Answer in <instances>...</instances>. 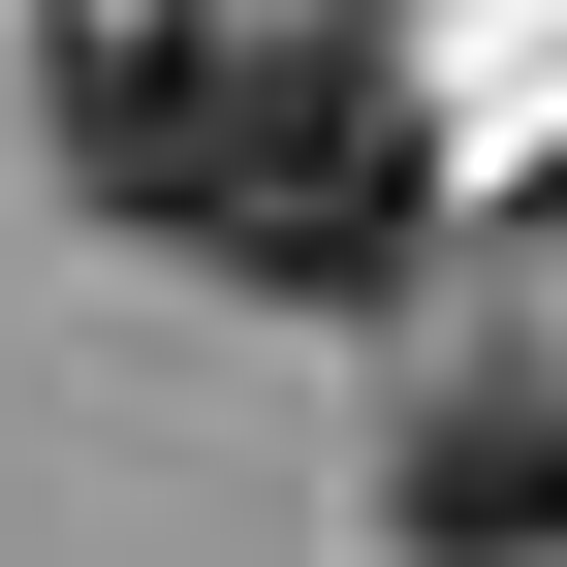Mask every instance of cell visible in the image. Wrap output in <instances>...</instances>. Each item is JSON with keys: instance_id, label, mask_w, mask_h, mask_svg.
I'll list each match as a JSON object with an SVG mask.
<instances>
[{"instance_id": "7a4b0ae2", "label": "cell", "mask_w": 567, "mask_h": 567, "mask_svg": "<svg viewBox=\"0 0 567 567\" xmlns=\"http://www.w3.org/2000/svg\"><path fill=\"white\" fill-rule=\"evenodd\" d=\"M379 567H567V379H442V410H410Z\"/></svg>"}, {"instance_id": "6da1fadb", "label": "cell", "mask_w": 567, "mask_h": 567, "mask_svg": "<svg viewBox=\"0 0 567 567\" xmlns=\"http://www.w3.org/2000/svg\"><path fill=\"white\" fill-rule=\"evenodd\" d=\"M63 158L126 189L158 252L284 284H410V95H379V0H63Z\"/></svg>"}]
</instances>
